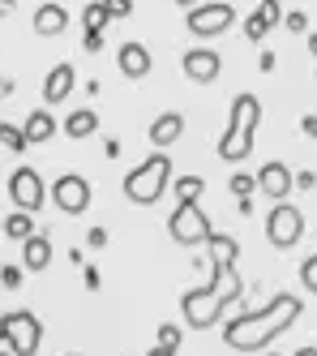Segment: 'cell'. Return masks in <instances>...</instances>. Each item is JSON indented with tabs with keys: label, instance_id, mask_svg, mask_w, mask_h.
Segmentation results:
<instances>
[{
	"label": "cell",
	"instance_id": "cell-1",
	"mask_svg": "<svg viewBox=\"0 0 317 356\" xmlns=\"http://www.w3.org/2000/svg\"><path fill=\"white\" fill-rule=\"evenodd\" d=\"M206 249H210V258H206V266H210V284L189 288V292L180 296V314H184V322H189L193 330L215 326V322L223 318L227 305H231V300H241V292H245L241 275H236L241 245H236L231 236H223V232H215V236L206 241Z\"/></svg>",
	"mask_w": 317,
	"mask_h": 356
},
{
	"label": "cell",
	"instance_id": "cell-2",
	"mask_svg": "<svg viewBox=\"0 0 317 356\" xmlns=\"http://www.w3.org/2000/svg\"><path fill=\"white\" fill-rule=\"evenodd\" d=\"M300 314H304V300L292 296V292H279V296H270L261 305V309L231 318L223 326V343L236 348V352H261L270 339H279L283 330H292L300 322Z\"/></svg>",
	"mask_w": 317,
	"mask_h": 356
},
{
	"label": "cell",
	"instance_id": "cell-3",
	"mask_svg": "<svg viewBox=\"0 0 317 356\" xmlns=\"http://www.w3.org/2000/svg\"><path fill=\"white\" fill-rule=\"evenodd\" d=\"M257 124H261V104H257L253 95H236V99H231L227 129H223V138H219V159H223V163H241V159L253 155Z\"/></svg>",
	"mask_w": 317,
	"mask_h": 356
},
{
	"label": "cell",
	"instance_id": "cell-4",
	"mask_svg": "<svg viewBox=\"0 0 317 356\" xmlns=\"http://www.w3.org/2000/svg\"><path fill=\"white\" fill-rule=\"evenodd\" d=\"M168 189H172V159L163 155V150L146 155L133 172L124 176V197L133 202V207H154Z\"/></svg>",
	"mask_w": 317,
	"mask_h": 356
},
{
	"label": "cell",
	"instance_id": "cell-5",
	"mask_svg": "<svg viewBox=\"0 0 317 356\" xmlns=\"http://www.w3.org/2000/svg\"><path fill=\"white\" fill-rule=\"evenodd\" d=\"M0 343H5L13 356H35L43 343V322L31 309H9L0 314Z\"/></svg>",
	"mask_w": 317,
	"mask_h": 356
},
{
	"label": "cell",
	"instance_id": "cell-6",
	"mask_svg": "<svg viewBox=\"0 0 317 356\" xmlns=\"http://www.w3.org/2000/svg\"><path fill=\"white\" fill-rule=\"evenodd\" d=\"M168 232L184 249H202L210 236H215V227H210V219H206V211L197 207V202H180V207L172 211V219H168Z\"/></svg>",
	"mask_w": 317,
	"mask_h": 356
},
{
	"label": "cell",
	"instance_id": "cell-7",
	"mask_svg": "<svg viewBox=\"0 0 317 356\" xmlns=\"http://www.w3.org/2000/svg\"><path fill=\"white\" fill-rule=\"evenodd\" d=\"M300 236H304V215L292 202H275V211L266 215V241L275 249H292Z\"/></svg>",
	"mask_w": 317,
	"mask_h": 356
},
{
	"label": "cell",
	"instance_id": "cell-8",
	"mask_svg": "<svg viewBox=\"0 0 317 356\" xmlns=\"http://www.w3.org/2000/svg\"><path fill=\"white\" fill-rule=\"evenodd\" d=\"M236 22V9L227 5V0H215V5H197V9H189V17H184V26H189L197 39H215V35H223L227 26Z\"/></svg>",
	"mask_w": 317,
	"mask_h": 356
},
{
	"label": "cell",
	"instance_id": "cell-9",
	"mask_svg": "<svg viewBox=\"0 0 317 356\" xmlns=\"http://www.w3.org/2000/svg\"><path fill=\"white\" fill-rule=\"evenodd\" d=\"M90 181L86 176H77V172H65V176H56V185H51V202H56V211H65V215H82V211H90Z\"/></svg>",
	"mask_w": 317,
	"mask_h": 356
},
{
	"label": "cell",
	"instance_id": "cell-10",
	"mask_svg": "<svg viewBox=\"0 0 317 356\" xmlns=\"http://www.w3.org/2000/svg\"><path fill=\"white\" fill-rule=\"evenodd\" d=\"M9 197H13V207H17V211L35 215L43 202H47L43 176H39L35 168H13V176H9Z\"/></svg>",
	"mask_w": 317,
	"mask_h": 356
},
{
	"label": "cell",
	"instance_id": "cell-11",
	"mask_svg": "<svg viewBox=\"0 0 317 356\" xmlns=\"http://www.w3.org/2000/svg\"><path fill=\"white\" fill-rule=\"evenodd\" d=\"M180 69H184V78H189V82L210 86V82L219 78V69H223V56L215 52V47H189V52L180 56Z\"/></svg>",
	"mask_w": 317,
	"mask_h": 356
},
{
	"label": "cell",
	"instance_id": "cell-12",
	"mask_svg": "<svg viewBox=\"0 0 317 356\" xmlns=\"http://www.w3.org/2000/svg\"><path fill=\"white\" fill-rule=\"evenodd\" d=\"M257 189H261V197L287 202V193L296 189V176H292V168H287V163L270 159V163H261V172H257Z\"/></svg>",
	"mask_w": 317,
	"mask_h": 356
},
{
	"label": "cell",
	"instance_id": "cell-13",
	"mask_svg": "<svg viewBox=\"0 0 317 356\" xmlns=\"http://www.w3.org/2000/svg\"><path fill=\"white\" fill-rule=\"evenodd\" d=\"M150 47L146 43H138V39H129V43H120V52H116V69H120V78H129V82H138V78H146L150 73Z\"/></svg>",
	"mask_w": 317,
	"mask_h": 356
},
{
	"label": "cell",
	"instance_id": "cell-14",
	"mask_svg": "<svg viewBox=\"0 0 317 356\" xmlns=\"http://www.w3.org/2000/svg\"><path fill=\"white\" fill-rule=\"evenodd\" d=\"M275 26H283V5H279V0H261V5L245 17V35H249L253 43H261Z\"/></svg>",
	"mask_w": 317,
	"mask_h": 356
},
{
	"label": "cell",
	"instance_id": "cell-15",
	"mask_svg": "<svg viewBox=\"0 0 317 356\" xmlns=\"http://www.w3.org/2000/svg\"><path fill=\"white\" fill-rule=\"evenodd\" d=\"M73 82H77V78H73V65H56V69L43 78V104H47V108L65 104V99L73 95Z\"/></svg>",
	"mask_w": 317,
	"mask_h": 356
},
{
	"label": "cell",
	"instance_id": "cell-16",
	"mask_svg": "<svg viewBox=\"0 0 317 356\" xmlns=\"http://www.w3.org/2000/svg\"><path fill=\"white\" fill-rule=\"evenodd\" d=\"M180 134H184V116L180 112H163V116L150 120V142H154V150L180 142Z\"/></svg>",
	"mask_w": 317,
	"mask_h": 356
},
{
	"label": "cell",
	"instance_id": "cell-17",
	"mask_svg": "<svg viewBox=\"0 0 317 356\" xmlns=\"http://www.w3.org/2000/svg\"><path fill=\"white\" fill-rule=\"evenodd\" d=\"M65 26H69V13L60 5H39L35 9V35L51 39V35H65Z\"/></svg>",
	"mask_w": 317,
	"mask_h": 356
},
{
	"label": "cell",
	"instance_id": "cell-18",
	"mask_svg": "<svg viewBox=\"0 0 317 356\" xmlns=\"http://www.w3.org/2000/svg\"><path fill=\"white\" fill-rule=\"evenodd\" d=\"M22 266H26V270H47V266H51V241H47L43 232H35L31 241L22 245Z\"/></svg>",
	"mask_w": 317,
	"mask_h": 356
},
{
	"label": "cell",
	"instance_id": "cell-19",
	"mask_svg": "<svg viewBox=\"0 0 317 356\" xmlns=\"http://www.w3.org/2000/svg\"><path fill=\"white\" fill-rule=\"evenodd\" d=\"M22 134H26V142H31V146H39V142H47L51 134H56V116H51L47 108H35L31 116H26Z\"/></svg>",
	"mask_w": 317,
	"mask_h": 356
},
{
	"label": "cell",
	"instance_id": "cell-20",
	"mask_svg": "<svg viewBox=\"0 0 317 356\" xmlns=\"http://www.w3.org/2000/svg\"><path fill=\"white\" fill-rule=\"evenodd\" d=\"M60 129H65L69 138H77V142H82V138L99 134V116H95V108H77V112H69V116H65V124H60Z\"/></svg>",
	"mask_w": 317,
	"mask_h": 356
},
{
	"label": "cell",
	"instance_id": "cell-21",
	"mask_svg": "<svg viewBox=\"0 0 317 356\" xmlns=\"http://www.w3.org/2000/svg\"><path fill=\"white\" fill-rule=\"evenodd\" d=\"M5 236H9V241H17V245H26V241L35 236V219L26 215V211H13V215L5 219Z\"/></svg>",
	"mask_w": 317,
	"mask_h": 356
},
{
	"label": "cell",
	"instance_id": "cell-22",
	"mask_svg": "<svg viewBox=\"0 0 317 356\" xmlns=\"http://www.w3.org/2000/svg\"><path fill=\"white\" fill-rule=\"evenodd\" d=\"M202 189H206L202 176H176V181H172V193H176L180 202H197V197H202Z\"/></svg>",
	"mask_w": 317,
	"mask_h": 356
},
{
	"label": "cell",
	"instance_id": "cell-23",
	"mask_svg": "<svg viewBox=\"0 0 317 356\" xmlns=\"http://www.w3.org/2000/svg\"><path fill=\"white\" fill-rule=\"evenodd\" d=\"M108 9H103V0H90V5L82 9V31H103V26H108Z\"/></svg>",
	"mask_w": 317,
	"mask_h": 356
},
{
	"label": "cell",
	"instance_id": "cell-24",
	"mask_svg": "<svg viewBox=\"0 0 317 356\" xmlns=\"http://www.w3.org/2000/svg\"><path fill=\"white\" fill-rule=\"evenodd\" d=\"M0 146H5V150H13V155H22V150L31 146V142H26V134L17 129V124H9V120H0Z\"/></svg>",
	"mask_w": 317,
	"mask_h": 356
},
{
	"label": "cell",
	"instance_id": "cell-25",
	"mask_svg": "<svg viewBox=\"0 0 317 356\" xmlns=\"http://www.w3.org/2000/svg\"><path fill=\"white\" fill-rule=\"evenodd\" d=\"M253 189H257V176H249V172H236V176H231V193H236V202H241V197H253Z\"/></svg>",
	"mask_w": 317,
	"mask_h": 356
},
{
	"label": "cell",
	"instance_id": "cell-26",
	"mask_svg": "<svg viewBox=\"0 0 317 356\" xmlns=\"http://www.w3.org/2000/svg\"><path fill=\"white\" fill-rule=\"evenodd\" d=\"M154 348L176 352V348H180V326H172V322H168V326H158V343H154Z\"/></svg>",
	"mask_w": 317,
	"mask_h": 356
},
{
	"label": "cell",
	"instance_id": "cell-27",
	"mask_svg": "<svg viewBox=\"0 0 317 356\" xmlns=\"http://www.w3.org/2000/svg\"><path fill=\"white\" fill-rule=\"evenodd\" d=\"M300 284H304V292H317V253L309 262H300Z\"/></svg>",
	"mask_w": 317,
	"mask_h": 356
},
{
	"label": "cell",
	"instance_id": "cell-28",
	"mask_svg": "<svg viewBox=\"0 0 317 356\" xmlns=\"http://www.w3.org/2000/svg\"><path fill=\"white\" fill-rule=\"evenodd\" d=\"M283 26L292 31V35H304V31H309V13H300V9H292V13H283Z\"/></svg>",
	"mask_w": 317,
	"mask_h": 356
},
{
	"label": "cell",
	"instance_id": "cell-29",
	"mask_svg": "<svg viewBox=\"0 0 317 356\" xmlns=\"http://www.w3.org/2000/svg\"><path fill=\"white\" fill-rule=\"evenodd\" d=\"M103 9H108V17L116 22V17H129V13H133V0H103Z\"/></svg>",
	"mask_w": 317,
	"mask_h": 356
},
{
	"label": "cell",
	"instance_id": "cell-30",
	"mask_svg": "<svg viewBox=\"0 0 317 356\" xmlns=\"http://www.w3.org/2000/svg\"><path fill=\"white\" fill-rule=\"evenodd\" d=\"M0 284H5L9 292L22 288V266H0Z\"/></svg>",
	"mask_w": 317,
	"mask_h": 356
},
{
	"label": "cell",
	"instance_id": "cell-31",
	"mask_svg": "<svg viewBox=\"0 0 317 356\" xmlns=\"http://www.w3.org/2000/svg\"><path fill=\"white\" fill-rule=\"evenodd\" d=\"M82 47H86V52H99V47H103V31H82Z\"/></svg>",
	"mask_w": 317,
	"mask_h": 356
},
{
	"label": "cell",
	"instance_id": "cell-32",
	"mask_svg": "<svg viewBox=\"0 0 317 356\" xmlns=\"http://www.w3.org/2000/svg\"><path fill=\"white\" fill-rule=\"evenodd\" d=\"M86 241H90V249H108V232H103V227H90Z\"/></svg>",
	"mask_w": 317,
	"mask_h": 356
},
{
	"label": "cell",
	"instance_id": "cell-33",
	"mask_svg": "<svg viewBox=\"0 0 317 356\" xmlns=\"http://www.w3.org/2000/svg\"><path fill=\"white\" fill-rule=\"evenodd\" d=\"M82 284H86V288H90V292H95V288H99V284H103V275H99V270H95V266H82Z\"/></svg>",
	"mask_w": 317,
	"mask_h": 356
},
{
	"label": "cell",
	"instance_id": "cell-34",
	"mask_svg": "<svg viewBox=\"0 0 317 356\" xmlns=\"http://www.w3.org/2000/svg\"><path fill=\"white\" fill-rule=\"evenodd\" d=\"M313 185H317L313 172H296V189H313Z\"/></svg>",
	"mask_w": 317,
	"mask_h": 356
},
{
	"label": "cell",
	"instance_id": "cell-35",
	"mask_svg": "<svg viewBox=\"0 0 317 356\" xmlns=\"http://www.w3.org/2000/svg\"><path fill=\"white\" fill-rule=\"evenodd\" d=\"M257 69L270 73V69H275V52H261V56H257Z\"/></svg>",
	"mask_w": 317,
	"mask_h": 356
},
{
	"label": "cell",
	"instance_id": "cell-36",
	"mask_svg": "<svg viewBox=\"0 0 317 356\" xmlns=\"http://www.w3.org/2000/svg\"><path fill=\"white\" fill-rule=\"evenodd\" d=\"M300 129H304L309 138H317V116H304V120H300Z\"/></svg>",
	"mask_w": 317,
	"mask_h": 356
},
{
	"label": "cell",
	"instance_id": "cell-37",
	"mask_svg": "<svg viewBox=\"0 0 317 356\" xmlns=\"http://www.w3.org/2000/svg\"><path fill=\"white\" fill-rule=\"evenodd\" d=\"M13 9H17V0H0V17H9Z\"/></svg>",
	"mask_w": 317,
	"mask_h": 356
},
{
	"label": "cell",
	"instance_id": "cell-38",
	"mask_svg": "<svg viewBox=\"0 0 317 356\" xmlns=\"http://www.w3.org/2000/svg\"><path fill=\"white\" fill-rule=\"evenodd\" d=\"M146 356H176V352H168V348H150Z\"/></svg>",
	"mask_w": 317,
	"mask_h": 356
},
{
	"label": "cell",
	"instance_id": "cell-39",
	"mask_svg": "<svg viewBox=\"0 0 317 356\" xmlns=\"http://www.w3.org/2000/svg\"><path fill=\"white\" fill-rule=\"evenodd\" d=\"M176 5H184V9H197V5H202V0H176Z\"/></svg>",
	"mask_w": 317,
	"mask_h": 356
},
{
	"label": "cell",
	"instance_id": "cell-40",
	"mask_svg": "<svg viewBox=\"0 0 317 356\" xmlns=\"http://www.w3.org/2000/svg\"><path fill=\"white\" fill-rule=\"evenodd\" d=\"M296 356H317V348H296Z\"/></svg>",
	"mask_w": 317,
	"mask_h": 356
},
{
	"label": "cell",
	"instance_id": "cell-41",
	"mask_svg": "<svg viewBox=\"0 0 317 356\" xmlns=\"http://www.w3.org/2000/svg\"><path fill=\"white\" fill-rule=\"evenodd\" d=\"M309 52H313V56H317V35H309Z\"/></svg>",
	"mask_w": 317,
	"mask_h": 356
},
{
	"label": "cell",
	"instance_id": "cell-42",
	"mask_svg": "<svg viewBox=\"0 0 317 356\" xmlns=\"http://www.w3.org/2000/svg\"><path fill=\"white\" fill-rule=\"evenodd\" d=\"M0 356H13V352H9V348H5V352H0Z\"/></svg>",
	"mask_w": 317,
	"mask_h": 356
},
{
	"label": "cell",
	"instance_id": "cell-43",
	"mask_svg": "<svg viewBox=\"0 0 317 356\" xmlns=\"http://www.w3.org/2000/svg\"><path fill=\"white\" fill-rule=\"evenodd\" d=\"M0 232H5V219H0Z\"/></svg>",
	"mask_w": 317,
	"mask_h": 356
},
{
	"label": "cell",
	"instance_id": "cell-44",
	"mask_svg": "<svg viewBox=\"0 0 317 356\" xmlns=\"http://www.w3.org/2000/svg\"><path fill=\"white\" fill-rule=\"evenodd\" d=\"M266 356H279V352H266Z\"/></svg>",
	"mask_w": 317,
	"mask_h": 356
},
{
	"label": "cell",
	"instance_id": "cell-45",
	"mask_svg": "<svg viewBox=\"0 0 317 356\" xmlns=\"http://www.w3.org/2000/svg\"><path fill=\"white\" fill-rule=\"evenodd\" d=\"M69 356H77V352H69Z\"/></svg>",
	"mask_w": 317,
	"mask_h": 356
}]
</instances>
